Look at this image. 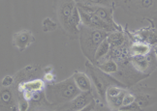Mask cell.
<instances>
[{"mask_svg": "<svg viewBox=\"0 0 157 111\" xmlns=\"http://www.w3.org/2000/svg\"><path fill=\"white\" fill-rule=\"evenodd\" d=\"M43 79L44 81H48L49 83H52L54 80V76L52 72H45L43 76Z\"/></svg>", "mask_w": 157, "mask_h": 111, "instance_id": "d4e9b609", "label": "cell"}, {"mask_svg": "<svg viewBox=\"0 0 157 111\" xmlns=\"http://www.w3.org/2000/svg\"><path fill=\"white\" fill-rule=\"evenodd\" d=\"M136 97V102L144 111H157V89L147 86L129 88Z\"/></svg>", "mask_w": 157, "mask_h": 111, "instance_id": "8992f818", "label": "cell"}, {"mask_svg": "<svg viewBox=\"0 0 157 111\" xmlns=\"http://www.w3.org/2000/svg\"><path fill=\"white\" fill-rule=\"evenodd\" d=\"M153 49H154V51H155V54H156V57H157V45L153 46Z\"/></svg>", "mask_w": 157, "mask_h": 111, "instance_id": "f1b7e54d", "label": "cell"}, {"mask_svg": "<svg viewBox=\"0 0 157 111\" xmlns=\"http://www.w3.org/2000/svg\"><path fill=\"white\" fill-rule=\"evenodd\" d=\"M78 11H80V15H81L82 24H83V25L93 29L103 30V31H106L108 33H112L114 31H122V30H118L113 25H111V24L107 23L97 16L90 13H86V12L80 9H78Z\"/></svg>", "mask_w": 157, "mask_h": 111, "instance_id": "9c48e42d", "label": "cell"}, {"mask_svg": "<svg viewBox=\"0 0 157 111\" xmlns=\"http://www.w3.org/2000/svg\"><path fill=\"white\" fill-rule=\"evenodd\" d=\"M117 7L138 20H152L157 14V0H119Z\"/></svg>", "mask_w": 157, "mask_h": 111, "instance_id": "277c9868", "label": "cell"}, {"mask_svg": "<svg viewBox=\"0 0 157 111\" xmlns=\"http://www.w3.org/2000/svg\"><path fill=\"white\" fill-rule=\"evenodd\" d=\"M78 8L80 10H82L86 13H90L93 14L95 16L99 17L100 18H102L104 21H106L107 23L111 24L113 27H116L118 30H122V27L117 24L113 20V8H108V7H104V6H98V5H88V4H82V3H77Z\"/></svg>", "mask_w": 157, "mask_h": 111, "instance_id": "ba28073f", "label": "cell"}, {"mask_svg": "<svg viewBox=\"0 0 157 111\" xmlns=\"http://www.w3.org/2000/svg\"><path fill=\"white\" fill-rule=\"evenodd\" d=\"M43 71H44V72H52V67L48 66V67L44 68Z\"/></svg>", "mask_w": 157, "mask_h": 111, "instance_id": "83f0119b", "label": "cell"}, {"mask_svg": "<svg viewBox=\"0 0 157 111\" xmlns=\"http://www.w3.org/2000/svg\"><path fill=\"white\" fill-rule=\"evenodd\" d=\"M86 69L87 76H89L93 86L95 87V93L98 95L99 98H101V101L103 102H106V91L110 86L113 85L124 89H128L118 79L100 70L97 66L89 62L88 60L86 62Z\"/></svg>", "mask_w": 157, "mask_h": 111, "instance_id": "3957f363", "label": "cell"}, {"mask_svg": "<svg viewBox=\"0 0 157 111\" xmlns=\"http://www.w3.org/2000/svg\"><path fill=\"white\" fill-rule=\"evenodd\" d=\"M117 111H144V110L139 106V104L135 102L132 104H129V105L121 106Z\"/></svg>", "mask_w": 157, "mask_h": 111, "instance_id": "7402d4cb", "label": "cell"}, {"mask_svg": "<svg viewBox=\"0 0 157 111\" xmlns=\"http://www.w3.org/2000/svg\"><path fill=\"white\" fill-rule=\"evenodd\" d=\"M54 9L62 32L72 39L80 37L82 20L76 0H56Z\"/></svg>", "mask_w": 157, "mask_h": 111, "instance_id": "6da1fadb", "label": "cell"}, {"mask_svg": "<svg viewBox=\"0 0 157 111\" xmlns=\"http://www.w3.org/2000/svg\"><path fill=\"white\" fill-rule=\"evenodd\" d=\"M110 50H111V45H110V43H109V41L106 39L101 43V45L97 48V51H96V54H95V61L93 64L105 58L108 55V53L110 52Z\"/></svg>", "mask_w": 157, "mask_h": 111, "instance_id": "d6986e66", "label": "cell"}, {"mask_svg": "<svg viewBox=\"0 0 157 111\" xmlns=\"http://www.w3.org/2000/svg\"><path fill=\"white\" fill-rule=\"evenodd\" d=\"M16 90L10 87H2L0 93V109L1 111H20L19 100H17Z\"/></svg>", "mask_w": 157, "mask_h": 111, "instance_id": "8fae6325", "label": "cell"}, {"mask_svg": "<svg viewBox=\"0 0 157 111\" xmlns=\"http://www.w3.org/2000/svg\"><path fill=\"white\" fill-rule=\"evenodd\" d=\"M153 50V47L142 42L133 41L129 47L130 56H146Z\"/></svg>", "mask_w": 157, "mask_h": 111, "instance_id": "e0dca14e", "label": "cell"}, {"mask_svg": "<svg viewBox=\"0 0 157 111\" xmlns=\"http://www.w3.org/2000/svg\"><path fill=\"white\" fill-rule=\"evenodd\" d=\"M109 33L103 30L93 29L83 24L80 26V45L82 52L89 62L94 63L95 54L101 43L107 39Z\"/></svg>", "mask_w": 157, "mask_h": 111, "instance_id": "5b68a950", "label": "cell"}, {"mask_svg": "<svg viewBox=\"0 0 157 111\" xmlns=\"http://www.w3.org/2000/svg\"><path fill=\"white\" fill-rule=\"evenodd\" d=\"M95 98V95L93 91L82 92L78 94L74 100L70 102L64 104V105L58 106L56 111H78L87 106L89 103H91Z\"/></svg>", "mask_w": 157, "mask_h": 111, "instance_id": "30bf717a", "label": "cell"}, {"mask_svg": "<svg viewBox=\"0 0 157 111\" xmlns=\"http://www.w3.org/2000/svg\"><path fill=\"white\" fill-rule=\"evenodd\" d=\"M15 82V77L11 76H6L5 77H3L2 81H1V86L2 87H11L12 85Z\"/></svg>", "mask_w": 157, "mask_h": 111, "instance_id": "603a6c76", "label": "cell"}, {"mask_svg": "<svg viewBox=\"0 0 157 111\" xmlns=\"http://www.w3.org/2000/svg\"><path fill=\"white\" fill-rule=\"evenodd\" d=\"M35 42V37L33 33L27 29H22L16 32L12 37L13 46L17 47L20 51H25Z\"/></svg>", "mask_w": 157, "mask_h": 111, "instance_id": "4fadbf2b", "label": "cell"}, {"mask_svg": "<svg viewBox=\"0 0 157 111\" xmlns=\"http://www.w3.org/2000/svg\"><path fill=\"white\" fill-rule=\"evenodd\" d=\"M130 61L138 72L147 76L157 70V57L154 49L146 56H130Z\"/></svg>", "mask_w": 157, "mask_h": 111, "instance_id": "52a82bcc", "label": "cell"}, {"mask_svg": "<svg viewBox=\"0 0 157 111\" xmlns=\"http://www.w3.org/2000/svg\"><path fill=\"white\" fill-rule=\"evenodd\" d=\"M129 39V34L128 31H114L112 33H109L107 40L109 41L112 48H117L124 46L127 43Z\"/></svg>", "mask_w": 157, "mask_h": 111, "instance_id": "9a60e30c", "label": "cell"}, {"mask_svg": "<svg viewBox=\"0 0 157 111\" xmlns=\"http://www.w3.org/2000/svg\"><path fill=\"white\" fill-rule=\"evenodd\" d=\"M124 90H125L124 88L118 87V86H113V85L108 87V89L106 91V101L110 100V98H113L114 97H117L119 94H121Z\"/></svg>", "mask_w": 157, "mask_h": 111, "instance_id": "44dd1931", "label": "cell"}, {"mask_svg": "<svg viewBox=\"0 0 157 111\" xmlns=\"http://www.w3.org/2000/svg\"><path fill=\"white\" fill-rule=\"evenodd\" d=\"M96 65L100 70L109 73V75H114L118 70V65L114 60L113 59H102L98 62H96Z\"/></svg>", "mask_w": 157, "mask_h": 111, "instance_id": "ac0fdd59", "label": "cell"}, {"mask_svg": "<svg viewBox=\"0 0 157 111\" xmlns=\"http://www.w3.org/2000/svg\"><path fill=\"white\" fill-rule=\"evenodd\" d=\"M16 86H17L16 91L17 92L26 91V92H31V93H37V92L45 90L46 84L44 82V79L37 78V79L28 80V81L22 82L21 84H17Z\"/></svg>", "mask_w": 157, "mask_h": 111, "instance_id": "5bb4252c", "label": "cell"}, {"mask_svg": "<svg viewBox=\"0 0 157 111\" xmlns=\"http://www.w3.org/2000/svg\"><path fill=\"white\" fill-rule=\"evenodd\" d=\"M105 102L97 101V103H96V106L94 107V109L92 111H113L110 107H109L107 104H104Z\"/></svg>", "mask_w": 157, "mask_h": 111, "instance_id": "cb8c5ba5", "label": "cell"}, {"mask_svg": "<svg viewBox=\"0 0 157 111\" xmlns=\"http://www.w3.org/2000/svg\"><path fill=\"white\" fill-rule=\"evenodd\" d=\"M96 103H97V100H94L91 103H89L87 106H86L81 110H78V111H92L94 109V107L96 106Z\"/></svg>", "mask_w": 157, "mask_h": 111, "instance_id": "484cf974", "label": "cell"}, {"mask_svg": "<svg viewBox=\"0 0 157 111\" xmlns=\"http://www.w3.org/2000/svg\"><path fill=\"white\" fill-rule=\"evenodd\" d=\"M151 25L153 26V27H155L156 29H157V14L155 15V17H154V18L152 20H150V21H148Z\"/></svg>", "mask_w": 157, "mask_h": 111, "instance_id": "4316f807", "label": "cell"}, {"mask_svg": "<svg viewBox=\"0 0 157 111\" xmlns=\"http://www.w3.org/2000/svg\"><path fill=\"white\" fill-rule=\"evenodd\" d=\"M44 92L48 102L57 107L70 102L82 93L76 85L73 76L58 83L47 84Z\"/></svg>", "mask_w": 157, "mask_h": 111, "instance_id": "7a4b0ae2", "label": "cell"}, {"mask_svg": "<svg viewBox=\"0 0 157 111\" xmlns=\"http://www.w3.org/2000/svg\"><path fill=\"white\" fill-rule=\"evenodd\" d=\"M72 76L74 78V81L78 86V88L82 92L92 91V82L90 80L89 76H87V73L76 71Z\"/></svg>", "mask_w": 157, "mask_h": 111, "instance_id": "2e32d148", "label": "cell"}, {"mask_svg": "<svg viewBox=\"0 0 157 111\" xmlns=\"http://www.w3.org/2000/svg\"><path fill=\"white\" fill-rule=\"evenodd\" d=\"M42 27H43V31L48 33V32L54 31L58 27V24L56 22H54L51 17H46L43 20V22H42Z\"/></svg>", "mask_w": 157, "mask_h": 111, "instance_id": "ffe728a7", "label": "cell"}, {"mask_svg": "<svg viewBox=\"0 0 157 111\" xmlns=\"http://www.w3.org/2000/svg\"><path fill=\"white\" fill-rule=\"evenodd\" d=\"M130 34L134 41L142 42L151 46L157 45V29L152 25L130 32Z\"/></svg>", "mask_w": 157, "mask_h": 111, "instance_id": "7c38bea8", "label": "cell"}]
</instances>
